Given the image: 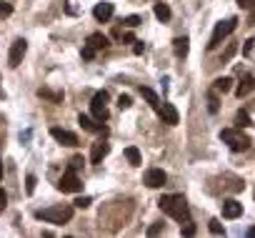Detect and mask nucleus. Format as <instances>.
I'll use <instances>...</instances> for the list:
<instances>
[{
	"label": "nucleus",
	"mask_w": 255,
	"mask_h": 238,
	"mask_svg": "<svg viewBox=\"0 0 255 238\" xmlns=\"http://www.w3.org/2000/svg\"><path fill=\"white\" fill-rule=\"evenodd\" d=\"M158 206H160L163 213H168L170 218H175L180 223L190 221V208H188V201L183 196H163L158 201Z\"/></svg>",
	"instance_id": "f257e3e1"
},
{
	"label": "nucleus",
	"mask_w": 255,
	"mask_h": 238,
	"mask_svg": "<svg viewBox=\"0 0 255 238\" xmlns=\"http://www.w3.org/2000/svg\"><path fill=\"white\" fill-rule=\"evenodd\" d=\"M73 211H75V206L58 203V206H50V208L38 211L35 215H38L40 221H45V223H55V226H60V223H68V221L73 218Z\"/></svg>",
	"instance_id": "f03ea898"
},
{
	"label": "nucleus",
	"mask_w": 255,
	"mask_h": 238,
	"mask_svg": "<svg viewBox=\"0 0 255 238\" xmlns=\"http://www.w3.org/2000/svg\"><path fill=\"white\" fill-rule=\"evenodd\" d=\"M220 141L228 143V148L235 150V153H243V150H248L250 143H253L245 133H240V128H223V131H220Z\"/></svg>",
	"instance_id": "7ed1b4c3"
},
{
	"label": "nucleus",
	"mask_w": 255,
	"mask_h": 238,
	"mask_svg": "<svg viewBox=\"0 0 255 238\" xmlns=\"http://www.w3.org/2000/svg\"><path fill=\"white\" fill-rule=\"evenodd\" d=\"M238 28V20L235 18H230V20H225V23H218L215 25V30H212V35H210V43H208V50H215L220 43Z\"/></svg>",
	"instance_id": "20e7f679"
},
{
	"label": "nucleus",
	"mask_w": 255,
	"mask_h": 238,
	"mask_svg": "<svg viewBox=\"0 0 255 238\" xmlns=\"http://www.w3.org/2000/svg\"><path fill=\"white\" fill-rule=\"evenodd\" d=\"M105 48H108V38L103 33L88 35V40H85V46H83V60H93L98 55V50H105Z\"/></svg>",
	"instance_id": "39448f33"
},
{
	"label": "nucleus",
	"mask_w": 255,
	"mask_h": 238,
	"mask_svg": "<svg viewBox=\"0 0 255 238\" xmlns=\"http://www.w3.org/2000/svg\"><path fill=\"white\" fill-rule=\"evenodd\" d=\"M108 91H98L90 100V111L98 120H108Z\"/></svg>",
	"instance_id": "423d86ee"
},
{
	"label": "nucleus",
	"mask_w": 255,
	"mask_h": 238,
	"mask_svg": "<svg viewBox=\"0 0 255 238\" xmlns=\"http://www.w3.org/2000/svg\"><path fill=\"white\" fill-rule=\"evenodd\" d=\"M25 53H28V40H23V38L13 40V46H10V53H8V66H10V68H18L20 63H23Z\"/></svg>",
	"instance_id": "0eeeda50"
},
{
	"label": "nucleus",
	"mask_w": 255,
	"mask_h": 238,
	"mask_svg": "<svg viewBox=\"0 0 255 238\" xmlns=\"http://www.w3.org/2000/svg\"><path fill=\"white\" fill-rule=\"evenodd\" d=\"M58 188H60L63 193H78V190H83V183H80V178H78V173L68 168L65 173H63V178L58 181Z\"/></svg>",
	"instance_id": "6e6552de"
},
{
	"label": "nucleus",
	"mask_w": 255,
	"mask_h": 238,
	"mask_svg": "<svg viewBox=\"0 0 255 238\" xmlns=\"http://www.w3.org/2000/svg\"><path fill=\"white\" fill-rule=\"evenodd\" d=\"M165 181H168V176H165L163 168H150V170H145V176H143V183L148 188H163Z\"/></svg>",
	"instance_id": "1a4fd4ad"
},
{
	"label": "nucleus",
	"mask_w": 255,
	"mask_h": 238,
	"mask_svg": "<svg viewBox=\"0 0 255 238\" xmlns=\"http://www.w3.org/2000/svg\"><path fill=\"white\" fill-rule=\"evenodd\" d=\"M50 136H53L60 145H70V148H73V145H78V136H75V133H70V131H65V128H58V125H55V128H50Z\"/></svg>",
	"instance_id": "9d476101"
},
{
	"label": "nucleus",
	"mask_w": 255,
	"mask_h": 238,
	"mask_svg": "<svg viewBox=\"0 0 255 238\" xmlns=\"http://www.w3.org/2000/svg\"><path fill=\"white\" fill-rule=\"evenodd\" d=\"M110 153V143L108 141H95L93 143V150H90V163H103V158Z\"/></svg>",
	"instance_id": "9b49d317"
},
{
	"label": "nucleus",
	"mask_w": 255,
	"mask_h": 238,
	"mask_svg": "<svg viewBox=\"0 0 255 238\" xmlns=\"http://www.w3.org/2000/svg\"><path fill=\"white\" fill-rule=\"evenodd\" d=\"M160 120L163 123H168V125H175L178 120H180V116H178V108L173 105V103H163V108H160Z\"/></svg>",
	"instance_id": "f8f14e48"
},
{
	"label": "nucleus",
	"mask_w": 255,
	"mask_h": 238,
	"mask_svg": "<svg viewBox=\"0 0 255 238\" xmlns=\"http://www.w3.org/2000/svg\"><path fill=\"white\" fill-rule=\"evenodd\" d=\"M240 213H243V203H238L235 198L223 201V218H238Z\"/></svg>",
	"instance_id": "ddd939ff"
},
{
	"label": "nucleus",
	"mask_w": 255,
	"mask_h": 238,
	"mask_svg": "<svg viewBox=\"0 0 255 238\" xmlns=\"http://www.w3.org/2000/svg\"><path fill=\"white\" fill-rule=\"evenodd\" d=\"M93 18L98 20V23H105V20L113 18V3H98L93 8Z\"/></svg>",
	"instance_id": "4468645a"
},
{
	"label": "nucleus",
	"mask_w": 255,
	"mask_h": 238,
	"mask_svg": "<svg viewBox=\"0 0 255 238\" xmlns=\"http://www.w3.org/2000/svg\"><path fill=\"white\" fill-rule=\"evenodd\" d=\"M78 123H80V128H85V131H90V133H105V128L100 125V123H95L93 118H88V116H78Z\"/></svg>",
	"instance_id": "2eb2a0df"
},
{
	"label": "nucleus",
	"mask_w": 255,
	"mask_h": 238,
	"mask_svg": "<svg viewBox=\"0 0 255 238\" xmlns=\"http://www.w3.org/2000/svg\"><path fill=\"white\" fill-rule=\"evenodd\" d=\"M140 95L148 100V105H150L155 113H160V108H163V105H160V98L155 95V91H150V88H140Z\"/></svg>",
	"instance_id": "dca6fc26"
},
{
	"label": "nucleus",
	"mask_w": 255,
	"mask_h": 238,
	"mask_svg": "<svg viewBox=\"0 0 255 238\" xmlns=\"http://www.w3.org/2000/svg\"><path fill=\"white\" fill-rule=\"evenodd\" d=\"M173 50H175V55H178V58H185V55H188V50H190V40H188L185 35L175 38V40H173Z\"/></svg>",
	"instance_id": "f3484780"
},
{
	"label": "nucleus",
	"mask_w": 255,
	"mask_h": 238,
	"mask_svg": "<svg viewBox=\"0 0 255 238\" xmlns=\"http://www.w3.org/2000/svg\"><path fill=\"white\" fill-rule=\"evenodd\" d=\"M253 88H255V80H253V75H248V73H245V75H243V80H240V85H238V91H235V95H238V98H243V95H248Z\"/></svg>",
	"instance_id": "a211bd4d"
},
{
	"label": "nucleus",
	"mask_w": 255,
	"mask_h": 238,
	"mask_svg": "<svg viewBox=\"0 0 255 238\" xmlns=\"http://www.w3.org/2000/svg\"><path fill=\"white\" fill-rule=\"evenodd\" d=\"M125 158H128V163H130V166H143V156H140V150L135 148V145H128L125 148Z\"/></svg>",
	"instance_id": "6ab92c4d"
},
{
	"label": "nucleus",
	"mask_w": 255,
	"mask_h": 238,
	"mask_svg": "<svg viewBox=\"0 0 255 238\" xmlns=\"http://www.w3.org/2000/svg\"><path fill=\"white\" fill-rule=\"evenodd\" d=\"M38 95H40V98H45V100H50V103H63V93L50 91V88H40Z\"/></svg>",
	"instance_id": "aec40b11"
},
{
	"label": "nucleus",
	"mask_w": 255,
	"mask_h": 238,
	"mask_svg": "<svg viewBox=\"0 0 255 238\" xmlns=\"http://www.w3.org/2000/svg\"><path fill=\"white\" fill-rule=\"evenodd\" d=\"M212 88H215L218 93H228L233 88V78H215V83H212Z\"/></svg>",
	"instance_id": "412c9836"
},
{
	"label": "nucleus",
	"mask_w": 255,
	"mask_h": 238,
	"mask_svg": "<svg viewBox=\"0 0 255 238\" xmlns=\"http://www.w3.org/2000/svg\"><path fill=\"white\" fill-rule=\"evenodd\" d=\"M250 125H253L250 116H248L245 111H238V113H235V128H240V131H243V128H250Z\"/></svg>",
	"instance_id": "4be33fe9"
},
{
	"label": "nucleus",
	"mask_w": 255,
	"mask_h": 238,
	"mask_svg": "<svg viewBox=\"0 0 255 238\" xmlns=\"http://www.w3.org/2000/svg\"><path fill=\"white\" fill-rule=\"evenodd\" d=\"M155 18L163 20V23H168V20H170V8L165 3H155Z\"/></svg>",
	"instance_id": "5701e85b"
},
{
	"label": "nucleus",
	"mask_w": 255,
	"mask_h": 238,
	"mask_svg": "<svg viewBox=\"0 0 255 238\" xmlns=\"http://www.w3.org/2000/svg\"><path fill=\"white\" fill-rule=\"evenodd\" d=\"M218 108H220V105H218V91L212 88V93L208 95V111H210V113H218Z\"/></svg>",
	"instance_id": "b1692460"
},
{
	"label": "nucleus",
	"mask_w": 255,
	"mask_h": 238,
	"mask_svg": "<svg viewBox=\"0 0 255 238\" xmlns=\"http://www.w3.org/2000/svg\"><path fill=\"white\" fill-rule=\"evenodd\" d=\"M208 228H210V233H215V236H223V233H225V228L220 226V221H218V218H212V221L208 223Z\"/></svg>",
	"instance_id": "393cba45"
},
{
	"label": "nucleus",
	"mask_w": 255,
	"mask_h": 238,
	"mask_svg": "<svg viewBox=\"0 0 255 238\" xmlns=\"http://www.w3.org/2000/svg\"><path fill=\"white\" fill-rule=\"evenodd\" d=\"M123 23H125L128 28H138V25L143 23V18H140V15H128V18L123 20Z\"/></svg>",
	"instance_id": "a878e982"
},
{
	"label": "nucleus",
	"mask_w": 255,
	"mask_h": 238,
	"mask_svg": "<svg viewBox=\"0 0 255 238\" xmlns=\"http://www.w3.org/2000/svg\"><path fill=\"white\" fill-rule=\"evenodd\" d=\"M195 231H198V228H195L193 221H185V226L180 228V236H195Z\"/></svg>",
	"instance_id": "bb28decb"
},
{
	"label": "nucleus",
	"mask_w": 255,
	"mask_h": 238,
	"mask_svg": "<svg viewBox=\"0 0 255 238\" xmlns=\"http://www.w3.org/2000/svg\"><path fill=\"white\" fill-rule=\"evenodd\" d=\"M90 203H93V198H90V196H80V198H75V201H73V206H75V208H88Z\"/></svg>",
	"instance_id": "cd10ccee"
},
{
	"label": "nucleus",
	"mask_w": 255,
	"mask_h": 238,
	"mask_svg": "<svg viewBox=\"0 0 255 238\" xmlns=\"http://www.w3.org/2000/svg\"><path fill=\"white\" fill-rule=\"evenodd\" d=\"M235 50H238V46H235V43H230L228 50H225V53H223V58H220V63H228L233 55H235Z\"/></svg>",
	"instance_id": "c85d7f7f"
},
{
	"label": "nucleus",
	"mask_w": 255,
	"mask_h": 238,
	"mask_svg": "<svg viewBox=\"0 0 255 238\" xmlns=\"http://www.w3.org/2000/svg\"><path fill=\"white\" fill-rule=\"evenodd\" d=\"M35 183H38V178L33 176V173H28V178H25V190H28V193H35Z\"/></svg>",
	"instance_id": "c756f323"
},
{
	"label": "nucleus",
	"mask_w": 255,
	"mask_h": 238,
	"mask_svg": "<svg viewBox=\"0 0 255 238\" xmlns=\"http://www.w3.org/2000/svg\"><path fill=\"white\" fill-rule=\"evenodd\" d=\"M118 105H120V111H125V108H130V105H133L130 95H120V98H118Z\"/></svg>",
	"instance_id": "7c9ffc66"
},
{
	"label": "nucleus",
	"mask_w": 255,
	"mask_h": 238,
	"mask_svg": "<svg viewBox=\"0 0 255 238\" xmlns=\"http://www.w3.org/2000/svg\"><path fill=\"white\" fill-rule=\"evenodd\" d=\"M10 13H13V5H10V3H0V20L8 18Z\"/></svg>",
	"instance_id": "2f4dec72"
},
{
	"label": "nucleus",
	"mask_w": 255,
	"mask_h": 238,
	"mask_svg": "<svg viewBox=\"0 0 255 238\" xmlns=\"http://www.w3.org/2000/svg\"><path fill=\"white\" fill-rule=\"evenodd\" d=\"M238 3V8H243V10H253L255 8V0H235Z\"/></svg>",
	"instance_id": "473e14b6"
},
{
	"label": "nucleus",
	"mask_w": 255,
	"mask_h": 238,
	"mask_svg": "<svg viewBox=\"0 0 255 238\" xmlns=\"http://www.w3.org/2000/svg\"><path fill=\"white\" fill-rule=\"evenodd\" d=\"M70 170H78V168H83V158L80 156H75V158H70V166H68Z\"/></svg>",
	"instance_id": "72a5a7b5"
},
{
	"label": "nucleus",
	"mask_w": 255,
	"mask_h": 238,
	"mask_svg": "<svg viewBox=\"0 0 255 238\" xmlns=\"http://www.w3.org/2000/svg\"><path fill=\"white\" fill-rule=\"evenodd\" d=\"M163 231V223H153L150 228H148V236H158Z\"/></svg>",
	"instance_id": "f704fd0d"
},
{
	"label": "nucleus",
	"mask_w": 255,
	"mask_h": 238,
	"mask_svg": "<svg viewBox=\"0 0 255 238\" xmlns=\"http://www.w3.org/2000/svg\"><path fill=\"white\" fill-rule=\"evenodd\" d=\"M143 50H145V46H143L140 40H135V46H133V53H135V55H143Z\"/></svg>",
	"instance_id": "c9c22d12"
},
{
	"label": "nucleus",
	"mask_w": 255,
	"mask_h": 238,
	"mask_svg": "<svg viewBox=\"0 0 255 238\" xmlns=\"http://www.w3.org/2000/svg\"><path fill=\"white\" fill-rule=\"evenodd\" d=\"M5 203H8V196H5V190L0 188V208H5Z\"/></svg>",
	"instance_id": "e433bc0d"
},
{
	"label": "nucleus",
	"mask_w": 255,
	"mask_h": 238,
	"mask_svg": "<svg viewBox=\"0 0 255 238\" xmlns=\"http://www.w3.org/2000/svg\"><path fill=\"white\" fill-rule=\"evenodd\" d=\"M253 43H255L253 38H250V40H245V48H243V53H245V55H248V53L253 50Z\"/></svg>",
	"instance_id": "4c0bfd02"
},
{
	"label": "nucleus",
	"mask_w": 255,
	"mask_h": 238,
	"mask_svg": "<svg viewBox=\"0 0 255 238\" xmlns=\"http://www.w3.org/2000/svg\"><path fill=\"white\" fill-rule=\"evenodd\" d=\"M123 40H125V43H135V35H133V33H125Z\"/></svg>",
	"instance_id": "58836bf2"
},
{
	"label": "nucleus",
	"mask_w": 255,
	"mask_h": 238,
	"mask_svg": "<svg viewBox=\"0 0 255 238\" xmlns=\"http://www.w3.org/2000/svg\"><path fill=\"white\" fill-rule=\"evenodd\" d=\"M255 23V8H253V13H250V25Z\"/></svg>",
	"instance_id": "ea45409f"
},
{
	"label": "nucleus",
	"mask_w": 255,
	"mask_h": 238,
	"mask_svg": "<svg viewBox=\"0 0 255 238\" xmlns=\"http://www.w3.org/2000/svg\"><path fill=\"white\" fill-rule=\"evenodd\" d=\"M248 236H250V238H255V228H248Z\"/></svg>",
	"instance_id": "a19ab883"
},
{
	"label": "nucleus",
	"mask_w": 255,
	"mask_h": 238,
	"mask_svg": "<svg viewBox=\"0 0 255 238\" xmlns=\"http://www.w3.org/2000/svg\"><path fill=\"white\" fill-rule=\"evenodd\" d=\"M0 181H3V163H0Z\"/></svg>",
	"instance_id": "79ce46f5"
}]
</instances>
